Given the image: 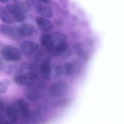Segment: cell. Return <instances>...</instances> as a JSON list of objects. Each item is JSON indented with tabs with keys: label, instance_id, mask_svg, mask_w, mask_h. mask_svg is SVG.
Returning <instances> with one entry per match:
<instances>
[{
	"label": "cell",
	"instance_id": "obj_12",
	"mask_svg": "<svg viewBox=\"0 0 124 124\" xmlns=\"http://www.w3.org/2000/svg\"><path fill=\"white\" fill-rule=\"evenodd\" d=\"M18 29L23 38L31 36L34 33V27L30 24H23L19 27Z\"/></svg>",
	"mask_w": 124,
	"mask_h": 124
},
{
	"label": "cell",
	"instance_id": "obj_23",
	"mask_svg": "<svg viewBox=\"0 0 124 124\" xmlns=\"http://www.w3.org/2000/svg\"><path fill=\"white\" fill-rule=\"evenodd\" d=\"M9 0H0V2L1 3H5L7 2Z\"/></svg>",
	"mask_w": 124,
	"mask_h": 124
},
{
	"label": "cell",
	"instance_id": "obj_6",
	"mask_svg": "<svg viewBox=\"0 0 124 124\" xmlns=\"http://www.w3.org/2000/svg\"><path fill=\"white\" fill-rule=\"evenodd\" d=\"M36 23L39 29L43 32H48L52 30V23L47 18L41 16H37Z\"/></svg>",
	"mask_w": 124,
	"mask_h": 124
},
{
	"label": "cell",
	"instance_id": "obj_7",
	"mask_svg": "<svg viewBox=\"0 0 124 124\" xmlns=\"http://www.w3.org/2000/svg\"><path fill=\"white\" fill-rule=\"evenodd\" d=\"M39 71L42 77L47 80L51 78L52 68L48 60L43 61L40 66Z\"/></svg>",
	"mask_w": 124,
	"mask_h": 124
},
{
	"label": "cell",
	"instance_id": "obj_24",
	"mask_svg": "<svg viewBox=\"0 0 124 124\" xmlns=\"http://www.w3.org/2000/svg\"><path fill=\"white\" fill-rule=\"evenodd\" d=\"M13 0L14 1V2H17V1H18L19 0Z\"/></svg>",
	"mask_w": 124,
	"mask_h": 124
},
{
	"label": "cell",
	"instance_id": "obj_11",
	"mask_svg": "<svg viewBox=\"0 0 124 124\" xmlns=\"http://www.w3.org/2000/svg\"><path fill=\"white\" fill-rule=\"evenodd\" d=\"M38 13L41 16L46 18H51L53 16V11L51 7L47 6L39 5L37 7Z\"/></svg>",
	"mask_w": 124,
	"mask_h": 124
},
{
	"label": "cell",
	"instance_id": "obj_15",
	"mask_svg": "<svg viewBox=\"0 0 124 124\" xmlns=\"http://www.w3.org/2000/svg\"><path fill=\"white\" fill-rule=\"evenodd\" d=\"M26 96L27 99L31 101H38L40 98V95L38 91L34 88H30L27 90Z\"/></svg>",
	"mask_w": 124,
	"mask_h": 124
},
{
	"label": "cell",
	"instance_id": "obj_2",
	"mask_svg": "<svg viewBox=\"0 0 124 124\" xmlns=\"http://www.w3.org/2000/svg\"><path fill=\"white\" fill-rule=\"evenodd\" d=\"M68 90L67 83L63 80H59L51 85L49 89V93L53 97H59L65 95Z\"/></svg>",
	"mask_w": 124,
	"mask_h": 124
},
{
	"label": "cell",
	"instance_id": "obj_19",
	"mask_svg": "<svg viewBox=\"0 0 124 124\" xmlns=\"http://www.w3.org/2000/svg\"><path fill=\"white\" fill-rule=\"evenodd\" d=\"M15 5L24 13L28 12L29 10V5L28 3L26 1L19 0L18 1L16 2Z\"/></svg>",
	"mask_w": 124,
	"mask_h": 124
},
{
	"label": "cell",
	"instance_id": "obj_13",
	"mask_svg": "<svg viewBox=\"0 0 124 124\" xmlns=\"http://www.w3.org/2000/svg\"><path fill=\"white\" fill-rule=\"evenodd\" d=\"M0 18L5 23H11L14 21L7 9L2 6L0 7Z\"/></svg>",
	"mask_w": 124,
	"mask_h": 124
},
{
	"label": "cell",
	"instance_id": "obj_21",
	"mask_svg": "<svg viewBox=\"0 0 124 124\" xmlns=\"http://www.w3.org/2000/svg\"><path fill=\"white\" fill-rule=\"evenodd\" d=\"M59 3L64 8H68L69 5V0H59Z\"/></svg>",
	"mask_w": 124,
	"mask_h": 124
},
{
	"label": "cell",
	"instance_id": "obj_9",
	"mask_svg": "<svg viewBox=\"0 0 124 124\" xmlns=\"http://www.w3.org/2000/svg\"><path fill=\"white\" fill-rule=\"evenodd\" d=\"M40 41L46 51L51 53L55 45L50 34L43 35L40 37Z\"/></svg>",
	"mask_w": 124,
	"mask_h": 124
},
{
	"label": "cell",
	"instance_id": "obj_5",
	"mask_svg": "<svg viewBox=\"0 0 124 124\" xmlns=\"http://www.w3.org/2000/svg\"><path fill=\"white\" fill-rule=\"evenodd\" d=\"M6 8L14 21L16 22H21L25 20L24 13H23L15 4H8L6 5Z\"/></svg>",
	"mask_w": 124,
	"mask_h": 124
},
{
	"label": "cell",
	"instance_id": "obj_8",
	"mask_svg": "<svg viewBox=\"0 0 124 124\" xmlns=\"http://www.w3.org/2000/svg\"><path fill=\"white\" fill-rule=\"evenodd\" d=\"M15 83L19 86L30 87L34 84L33 80L24 75H18L15 76L14 79Z\"/></svg>",
	"mask_w": 124,
	"mask_h": 124
},
{
	"label": "cell",
	"instance_id": "obj_22",
	"mask_svg": "<svg viewBox=\"0 0 124 124\" xmlns=\"http://www.w3.org/2000/svg\"><path fill=\"white\" fill-rule=\"evenodd\" d=\"M39 2H41L45 3H50L51 2V0H37Z\"/></svg>",
	"mask_w": 124,
	"mask_h": 124
},
{
	"label": "cell",
	"instance_id": "obj_16",
	"mask_svg": "<svg viewBox=\"0 0 124 124\" xmlns=\"http://www.w3.org/2000/svg\"><path fill=\"white\" fill-rule=\"evenodd\" d=\"M25 68L26 70V76L33 80L36 79L38 78V72L34 67L29 64H26Z\"/></svg>",
	"mask_w": 124,
	"mask_h": 124
},
{
	"label": "cell",
	"instance_id": "obj_20",
	"mask_svg": "<svg viewBox=\"0 0 124 124\" xmlns=\"http://www.w3.org/2000/svg\"><path fill=\"white\" fill-rule=\"evenodd\" d=\"M10 80L8 79H4L0 82V93H4L7 91L8 87L11 85Z\"/></svg>",
	"mask_w": 124,
	"mask_h": 124
},
{
	"label": "cell",
	"instance_id": "obj_1",
	"mask_svg": "<svg viewBox=\"0 0 124 124\" xmlns=\"http://www.w3.org/2000/svg\"><path fill=\"white\" fill-rule=\"evenodd\" d=\"M1 54L5 61L11 62L18 61L22 58V53L21 50L12 46H4L1 49Z\"/></svg>",
	"mask_w": 124,
	"mask_h": 124
},
{
	"label": "cell",
	"instance_id": "obj_10",
	"mask_svg": "<svg viewBox=\"0 0 124 124\" xmlns=\"http://www.w3.org/2000/svg\"><path fill=\"white\" fill-rule=\"evenodd\" d=\"M6 114L10 122L14 123L17 122L19 113L17 108L14 106H10L7 107Z\"/></svg>",
	"mask_w": 124,
	"mask_h": 124
},
{
	"label": "cell",
	"instance_id": "obj_17",
	"mask_svg": "<svg viewBox=\"0 0 124 124\" xmlns=\"http://www.w3.org/2000/svg\"><path fill=\"white\" fill-rule=\"evenodd\" d=\"M61 64L59 63H53L51 65L52 74L51 78H56L59 77L62 71V67Z\"/></svg>",
	"mask_w": 124,
	"mask_h": 124
},
{
	"label": "cell",
	"instance_id": "obj_14",
	"mask_svg": "<svg viewBox=\"0 0 124 124\" xmlns=\"http://www.w3.org/2000/svg\"><path fill=\"white\" fill-rule=\"evenodd\" d=\"M50 34L54 42V47L59 44L66 43V36L64 34L61 32H54Z\"/></svg>",
	"mask_w": 124,
	"mask_h": 124
},
{
	"label": "cell",
	"instance_id": "obj_4",
	"mask_svg": "<svg viewBox=\"0 0 124 124\" xmlns=\"http://www.w3.org/2000/svg\"><path fill=\"white\" fill-rule=\"evenodd\" d=\"M17 109L19 115L23 119L29 118L31 115V110L28 103L24 99H18L16 102Z\"/></svg>",
	"mask_w": 124,
	"mask_h": 124
},
{
	"label": "cell",
	"instance_id": "obj_3",
	"mask_svg": "<svg viewBox=\"0 0 124 124\" xmlns=\"http://www.w3.org/2000/svg\"><path fill=\"white\" fill-rule=\"evenodd\" d=\"M38 43L30 41L23 42L20 45V48L22 54L27 56H30L35 54L39 50Z\"/></svg>",
	"mask_w": 124,
	"mask_h": 124
},
{
	"label": "cell",
	"instance_id": "obj_18",
	"mask_svg": "<svg viewBox=\"0 0 124 124\" xmlns=\"http://www.w3.org/2000/svg\"><path fill=\"white\" fill-rule=\"evenodd\" d=\"M15 28L7 25H1L0 27V31L2 34L11 37L14 31Z\"/></svg>",
	"mask_w": 124,
	"mask_h": 124
}]
</instances>
